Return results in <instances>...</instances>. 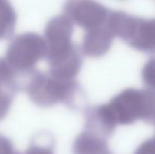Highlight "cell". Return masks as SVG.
<instances>
[{"mask_svg":"<svg viewBox=\"0 0 155 154\" xmlns=\"http://www.w3.org/2000/svg\"><path fill=\"white\" fill-rule=\"evenodd\" d=\"M74 25L64 14L53 17L45 25V58L49 74L62 80H75L82 60L78 48L72 41Z\"/></svg>","mask_w":155,"mask_h":154,"instance_id":"obj_1","label":"cell"},{"mask_svg":"<svg viewBox=\"0 0 155 154\" xmlns=\"http://www.w3.org/2000/svg\"><path fill=\"white\" fill-rule=\"evenodd\" d=\"M28 76L25 91L35 105L49 108L57 103H65L74 107L79 93L76 80H62L39 71H33Z\"/></svg>","mask_w":155,"mask_h":154,"instance_id":"obj_2","label":"cell"},{"mask_svg":"<svg viewBox=\"0 0 155 154\" xmlns=\"http://www.w3.org/2000/svg\"><path fill=\"white\" fill-rule=\"evenodd\" d=\"M108 107L116 125H131L138 119L155 125V91L127 89Z\"/></svg>","mask_w":155,"mask_h":154,"instance_id":"obj_3","label":"cell"},{"mask_svg":"<svg viewBox=\"0 0 155 154\" xmlns=\"http://www.w3.org/2000/svg\"><path fill=\"white\" fill-rule=\"evenodd\" d=\"M45 54L47 47L43 37L36 33H23L11 41L5 60L18 74L29 75Z\"/></svg>","mask_w":155,"mask_h":154,"instance_id":"obj_4","label":"cell"},{"mask_svg":"<svg viewBox=\"0 0 155 154\" xmlns=\"http://www.w3.org/2000/svg\"><path fill=\"white\" fill-rule=\"evenodd\" d=\"M63 14L87 32L104 25L110 11L95 1H69L64 4Z\"/></svg>","mask_w":155,"mask_h":154,"instance_id":"obj_5","label":"cell"},{"mask_svg":"<svg viewBox=\"0 0 155 154\" xmlns=\"http://www.w3.org/2000/svg\"><path fill=\"white\" fill-rule=\"evenodd\" d=\"M123 40L141 52H155V19L132 16Z\"/></svg>","mask_w":155,"mask_h":154,"instance_id":"obj_6","label":"cell"},{"mask_svg":"<svg viewBox=\"0 0 155 154\" xmlns=\"http://www.w3.org/2000/svg\"><path fill=\"white\" fill-rule=\"evenodd\" d=\"M114 36L109 31L107 23L86 33L81 45V51L89 57H100L108 53L112 45Z\"/></svg>","mask_w":155,"mask_h":154,"instance_id":"obj_7","label":"cell"},{"mask_svg":"<svg viewBox=\"0 0 155 154\" xmlns=\"http://www.w3.org/2000/svg\"><path fill=\"white\" fill-rule=\"evenodd\" d=\"M73 154H112L106 138L91 131L81 132L73 144Z\"/></svg>","mask_w":155,"mask_h":154,"instance_id":"obj_8","label":"cell"},{"mask_svg":"<svg viewBox=\"0 0 155 154\" xmlns=\"http://www.w3.org/2000/svg\"><path fill=\"white\" fill-rule=\"evenodd\" d=\"M18 73L6 62L0 58V95L14 97L20 89Z\"/></svg>","mask_w":155,"mask_h":154,"instance_id":"obj_9","label":"cell"},{"mask_svg":"<svg viewBox=\"0 0 155 154\" xmlns=\"http://www.w3.org/2000/svg\"><path fill=\"white\" fill-rule=\"evenodd\" d=\"M17 15L12 4L0 1V40L8 38L15 30Z\"/></svg>","mask_w":155,"mask_h":154,"instance_id":"obj_10","label":"cell"},{"mask_svg":"<svg viewBox=\"0 0 155 154\" xmlns=\"http://www.w3.org/2000/svg\"><path fill=\"white\" fill-rule=\"evenodd\" d=\"M54 145L48 136H37L25 154H54Z\"/></svg>","mask_w":155,"mask_h":154,"instance_id":"obj_11","label":"cell"},{"mask_svg":"<svg viewBox=\"0 0 155 154\" xmlns=\"http://www.w3.org/2000/svg\"><path fill=\"white\" fill-rule=\"evenodd\" d=\"M143 80L149 90L155 91V57H152L146 62L141 72Z\"/></svg>","mask_w":155,"mask_h":154,"instance_id":"obj_12","label":"cell"},{"mask_svg":"<svg viewBox=\"0 0 155 154\" xmlns=\"http://www.w3.org/2000/svg\"><path fill=\"white\" fill-rule=\"evenodd\" d=\"M14 97L6 96V95H0V120L6 116L10 108L12 106Z\"/></svg>","mask_w":155,"mask_h":154,"instance_id":"obj_13","label":"cell"},{"mask_svg":"<svg viewBox=\"0 0 155 154\" xmlns=\"http://www.w3.org/2000/svg\"><path fill=\"white\" fill-rule=\"evenodd\" d=\"M134 154H155V142L153 138L143 142Z\"/></svg>","mask_w":155,"mask_h":154,"instance_id":"obj_14","label":"cell"},{"mask_svg":"<svg viewBox=\"0 0 155 154\" xmlns=\"http://www.w3.org/2000/svg\"><path fill=\"white\" fill-rule=\"evenodd\" d=\"M0 154H17L13 144L8 138L0 134Z\"/></svg>","mask_w":155,"mask_h":154,"instance_id":"obj_15","label":"cell"}]
</instances>
